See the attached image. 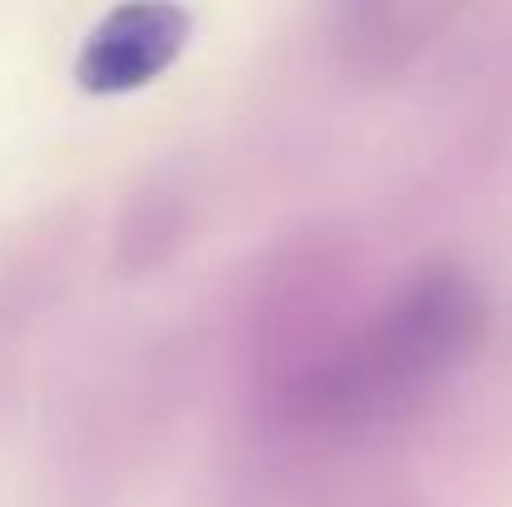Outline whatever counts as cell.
I'll use <instances>...</instances> for the list:
<instances>
[{
    "mask_svg": "<svg viewBox=\"0 0 512 507\" xmlns=\"http://www.w3.org/2000/svg\"><path fill=\"white\" fill-rule=\"evenodd\" d=\"M483 334V299L458 269L403 284L309 378L319 418H378L433 388Z\"/></svg>",
    "mask_w": 512,
    "mask_h": 507,
    "instance_id": "cell-1",
    "label": "cell"
},
{
    "mask_svg": "<svg viewBox=\"0 0 512 507\" xmlns=\"http://www.w3.org/2000/svg\"><path fill=\"white\" fill-rule=\"evenodd\" d=\"M189 30H194V20L174 0H120L80 40L75 80L85 95L145 90L184 55Z\"/></svg>",
    "mask_w": 512,
    "mask_h": 507,
    "instance_id": "cell-2",
    "label": "cell"
},
{
    "mask_svg": "<svg viewBox=\"0 0 512 507\" xmlns=\"http://www.w3.org/2000/svg\"><path fill=\"white\" fill-rule=\"evenodd\" d=\"M453 10L458 0H334V30L363 65H388L423 50Z\"/></svg>",
    "mask_w": 512,
    "mask_h": 507,
    "instance_id": "cell-3",
    "label": "cell"
}]
</instances>
